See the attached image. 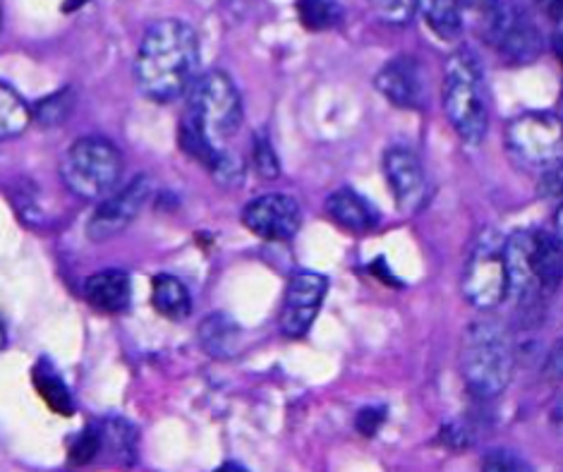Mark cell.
Segmentation results:
<instances>
[{"mask_svg": "<svg viewBox=\"0 0 563 472\" xmlns=\"http://www.w3.org/2000/svg\"><path fill=\"white\" fill-rule=\"evenodd\" d=\"M252 158H254V166H257L262 178H278L280 173V164H278V156L272 146V140L266 138V134L260 130L254 134V144H252Z\"/></svg>", "mask_w": 563, "mask_h": 472, "instance_id": "obj_27", "label": "cell"}, {"mask_svg": "<svg viewBox=\"0 0 563 472\" xmlns=\"http://www.w3.org/2000/svg\"><path fill=\"white\" fill-rule=\"evenodd\" d=\"M329 293V278L314 272H295L288 281L284 309H280V331L288 339H300L314 323Z\"/></svg>", "mask_w": 563, "mask_h": 472, "instance_id": "obj_11", "label": "cell"}, {"mask_svg": "<svg viewBox=\"0 0 563 472\" xmlns=\"http://www.w3.org/2000/svg\"><path fill=\"white\" fill-rule=\"evenodd\" d=\"M552 422H554V427H559V429H563V391L561 394L556 396V400H554V406H552Z\"/></svg>", "mask_w": 563, "mask_h": 472, "instance_id": "obj_34", "label": "cell"}, {"mask_svg": "<svg viewBox=\"0 0 563 472\" xmlns=\"http://www.w3.org/2000/svg\"><path fill=\"white\" fill-rule=\"evenodd\" d=\"M482 32L487 42L511 63H532L542 56L544 36L526 10L511 3L482 6Z\"/></svg>", "mask_w": 563, "mask_h": 472, "instance_id": "obj_8", "label": "cell"}, {"mask_svg": "<svg viewBox=\"0 0 563 472\" xmlns=\"http://www.w3.org/2000/svg\"><path fill=\"white\" fill-rule=\"evenodd\" d=\"M75 111V89L65 87L34 106V120L44 128H58Z\"/></svg>", "mask_w": 563, "mask_h": 472, "instance_id": "obj_23", "label": "cell"}, {"mask_svg": "<svg viewBox=\"0 0 563 472\" xmlns=\"http://www.w3.org/2000/svg\"><path fill=\"white\" fill-rule=\"evenodd\" d=\"M327 213L339 226L355 233H367L379 223V211L372 207V201L351 190V187H341V190L329 195Z\"/></svg>", "mask_w": 563, "mask_h": 472, "instance_id": "obj_16", "label": "cell"}, {"mask_svg": "<svg viewBox=\"0 0 563 472\" xmlns=\"http://www.w3.org/2000/svg\"><path fill=\"white\" fill-rule=\"evenodd\" d=\"M420 12L424 15L429 30L441 39H446V42L461 34L463 18L461 8L455 3H444V0H439V3H420Z\"/></svg>", "mask_w": 563, "mask_h": 472, "instance_id": "obj_22", "label": "cell"}, {"mask_svg": "<svg viewBox=\"0 0 563 472\" xmlns=\"http://www.w3.org/2000/svg\"><path fill=\"white\" fill-rule=\"evenodd\" d=\"M554 233H556V238L561 240V245H563V205L559 207V211H556V219H554Z\"/></svg>", "mask_w": 563, "mask_h": 472, "instance_id": "obj_37", "label": "cell"}, {"mask_svg": "<svg viewBox=\"0 0 563 472\" xmlns=\"http://www.w3.org/2000/svg\"><path fill=\"white\" fill-rule=\"evenodd\" d=\"M240 125H243V99L231 75L223 70L205 73L190 89L180 120L178 140L183 152L207 168L213 154L221 150L219 142L233 138Z\"/></svg>", "mask_w": 563, "mask_h": 472, "instance_id": "obj_2", "label": "cell"}, {"mask_svg": "<svg viewBox=\"0 0 563 472\" xmlns=\"http://www.w3.org/2000/svg\"><path fill=\"white\" fill-rule=\"evenodd\" d=\"M504 142L514 164L544 175L563 161V120L552 111H526L506 125Z\"/></svg>", "mask_w": 563, "mask_h": 472, "instance_id": "obj_7", "label": "cell"}, {"mask_svg": "<svg viewBox=\"0 0 563 472\" xmlns=\"http://www.w3.org/2000/svg\"><path fill=\"white\" fill-rule=\"evenodd\" d=\"M508 288L522 309L538 307L563 278V245L554 231H518L504 242Z\"/></svg>", "mask_w": 563, "mask_h": 472, "instance_id": "obj_3", "label": "cell"}, {"mask_svg": "<svg viewBox=\"0 0 563 472\" xmlns=\"http://www.w3.org/2000/svg\"><path fill=\"white\" fill-rule=\"evenodd\" d=\"M441 103L451 128L467 144H479L489 128V101L479 61L467 48L455 51L444 67Z\"/></svg>", "mask_w": 563, "mask_h": 472, "instance_id": "obj_5", "label": "cell"}, {"mask_svg": "<svg viewBox=\"0 0 563 472\" xmlns=\"http://www.w3.org/2000/svg\"><path fill=\"white\" fill-rule=\"evenodd\" d=\"M34 108H30L20 94L8 83L0 85V138L12 140L30 128Z\"/></svg>", "mask_w": 563, "mask_h": 472, "instance_id": "obj_20", "label": "cell"}, {"mask_svg": "<svg viewBox=\"0 0 563 472\" xmlns=\"http://www.w3.org/2000/svg\"><path fill=\"white\" fill-rule=\"evenodd\" d=\"M379 12V20L388 24H408L412 20L415 12L420 10L418 3H379L374 6Z\"/></svg>", "mask_w": 563, "mask_h": 472, "instance_id": "obj_30", "label": "cell"}, {"mask_svg": "<svg viewBox=\"0 0 563 472\" xmlns=\"http://www.w3.org/2000/svg\"><path fill=\"white\" fill-rule=\"evenodd\" d=\"M101 453V439H99V427L97 425H87L79 435L73 439L70 447V461L75 465H87L91 461H97Z\"/></svg>", "mask_w": 563, "mask_h": 472, "instance_id": "obj_26", "label": "cell"}, {"mask_svg": "<svg viewBox=\"0 0 563 472\" xmlns=\"http://www.w3.org/2000/svg\"><path fill=\"white\" fill-rule=\"evenodd\" d=\"M213 472H250L245 465H240V463H235V461H228V463H223V465H219L217 470Z\"/></svg>", "mask_w": 563, "mask_h": 472, "instance_id": "obj_36", "label": "cell"}, {"mask_svg": "<svg viewBox=\"0 0 563 472\" xmlns=\"http://www.w3.org/2000/svg\"><path fill=\"white\" fill-rule=\"evenodd\" d=\"M384 175L398 209L420 211L429 199V183L420 156L408 146H391L384 154Z\"/></svg>", "mask_w": 563, "mask_h": 472, "instance_id": "obj_14", "label": "cell"}, {"mask_svg": "<svg viewBox=\"0 0 563 472\" xmlns=\"http://www.w3.org/2000/svg\"><path fill=\"white\" fill-rule=\"evenodd\" d=\"M152 303L158 315L168 319H185L192 312V298L185 283L170 274H158L152 283Z\"/></svg>", "mask_w": 563, "mask_h": 472, "instance_id": "obj_19", "label": "cell"}, {"mask_svg": "<svg viewBox=\"0 0 563 472\" xmlns=\"http://www.w3.org/2000/svg\"><path fill=\"white\" fill-rule=\"evenodd\" d=\"M384 420H386V408H384V406H382V408H379V406H367V408H362V410L357 413L355 427H357L360 435L374 437V435H377V431L382 429Z\"/></svg>", "mask_w": 563, "mask_h": 472, "instance_id": "obj_29", "label": "cell"}, {"mask_svg": "<svg viewBox=\"0 0 563 472\" xmlns=\"http://www.w3.org/2000/svg\"><path fill=\"white\" fill-rule=\"evenodd\" d=\"M559 116H561V120H563V94H561V103H559Z\"/></svg>", "mask_w": 563, "mask_h": 472, "instance_id": "obj_38", "label": "cell"}, {"mask_svg": "<svg viewBox=\"0 0 563 472\" xmlns=\"http://www.w3.org/2000/svg\"><path fill=\"white\" fill-rule=\"evenodd\" d=\"M441 443H446L451 449H465L471 447V431L465 429V425L461 422H449L444 429H441Z\"/></svg>", "mask_w": 563, "mask_h": 472, "instance_id": "obj_33", "label": "cell"}, {"mask_svg": "<svg viewBox=\"0 0 563 472\" xmlns=\"http://www.w3.org/2000/svg\"><path fill=\"white\" fill-rule=\"evenodd\" d=\"M32 380H34L38 396L46 400V406L51 410H56L60 415H73L75 406H73L70 391H68V386H65V382L60 380V374L53 370L46 360H42L34 367Z\"/></svg>", "mask_w": 563, "mask_h": 472, "instance_id": "obj_21", "label": "cell"}, {"mask_svg": "<svg viewBox=\"0 0 563 472\" xmlns=\"http://www.w3.org/2000/svg\"><path fill=\"white\" fill-rule=\"evenodd\" d=\"M298 15L307 30L321 32L341 22L343 8L339 3H329V0H305V3H298Z\"/></svg>", "mask_w": 563, "mask_h": 472, "instance_id": "obj_24", "label": "cell"}, {"mask_svg": "<svg viewBox=\"0 0 563 472\" xmlns=\"http://www.w3.org/2000/svg\"><path fill=\"white\" fill-rule=\"evenodd\" d=\"M103 463L109 465H132L137 458V429L123 417H109L97 422Z\"/></svg>", "mask_w": 563, "mask_h": 472, "instance_id": "obj_17", "label": "cell"}, {"mask_svg": "<svg viewBox=\"0 0 563 472\" xmlns=\"http://www.w3.org/2000/svg\"><path fill=\"white\" fill-rule=\"evenodd\" d=\"M540 193H542V197L561 201L563 205V161L552 171L540 175Z\"/></svg>", "mask_w": 563, "mask_h": 472, "instance_id": "obj_31", "label": "cell"}, {"mask_svg": "<svg viewBox=\"0 0 563 472\" xmlns=\"http://www.w3.org/2000/svg\"><path fill=\"white\" fill-rule=\"evenodd\" d=\"M87 303L103 315H118L128 309L132 300V281L123 268H106L87 278L85 283Z\"/></svg>", "mask_w": 563, "mask_h": 472, "instance_id": "obj_15", "label": "cell"}, {"mask_svg": "<svg viewBox=\"0 0 563 472\" xmlns=\"http://www.w3.org/2000/svg\"><path fill=\"white\" fill-rule=\"evenodd\" d=\"M199 42L190 24L180 20L154 22L144 32L135 58V79L146 99L170 103L197 83Z\"/></svg>", "mask_w": 563, "mask_h": 472, "instance_id": "obj_1", "label": "cell"}, {"mask_svg": "<svg viewBox=\"0 0 563 472\" xmlns=\"http://www.w3.org/2000/svg\"><path fill=\"white\" fill-rule=\"evenodd\" d=\"M207 168L213 175V180H217L223 187H238L240 183L245 180L243 161H240L233 152H228V150H219L217 154H213L211 164Z\"/></svg>", "mask_w": 563, "mask_h": 472, "instance_id": "obj_25", "label": "cell"}, {"mask_svg": "<svg viewBox=\"0 0 563 472\" xmlns=\"http://www.w3.org/2000/svg\"><path fill=\"white\" fill-rule=\"evenodd\" d=\"M245 228L264 240H290L302 226V209L290 195H262L243 209Z\"/></svg>", "mask_w": 563, "mask_h": 472, "instance_id": "obj_13", "label": "cell"}, {"mask_svg": "<svg viewBox=\"0 0 563 472\" xmlns=\"http://www.w3.org/2000/svg\"><path fill=\"white\" fill-rule=\"evenodd\" d=\"M482 472H534L532 465L526 461V458H520L514 451H492L485 455V463H482Z\"/></svg>", "mask_w": 563, "mask_h": 472, "instance_id": "obj_28", "label": "cell"}, {"mask_svg": "<svg viewBox=\"0 0 563 472\" xmlns=\"http://www.w3.org/2000/svg\"><path fill=\"white\" fill-rule=\"evenodd\" d=\"M511 336L496 321H473L461 341V374L473 394L494 398L514 380Z\"/></svg>", "mask_w": 563, "mask_h": 472, "instance_id": "obj_4", "label": "cell"}, {"mask_svg": "<svg viewBox=\"0 0 563 472\" xmlns=\"http://www.w3.org/2000/svg\"><path fill=\"white\" fill-rule=\"evenodd\" d=\"M123 175V152L106 138H82L60 158V180L73 195L87 201L111 197Z\"/></svg>", "mask_w": 563, "mask_h": 472, "instance_id": "obj_6", "label": "cell"}, {"mask_svg": "<svg viewBox=\"0 0 563 472\" xmlns=\"http://www.w3.org/2000/svg\"><path fill=\"white\" fill-rule=\"evenodd\" d=\"M552 51L556 53V58H559L561 65H563V26H559V30H556L554 36H552Z\"/></svg>", "mask_w": 563, "mask_h": 472, "instance_id": "obj_35", "label": "cell"}, {"mask_svg": "<svg viewBox=\"0 0 563 472\" xmlns=\"http://www.w3.org/2000/svg\"><path fill=\"white\" fill-rule=\"evenodd\" d=\"M199 343H202L205 353L211 358H233L240 350V341H243V331H240L238 321L228 317L225 312H213L202 319L197 329Z\"/></svg>", "mask_w": 563, "mask_h": 472, "instance_id": "obj_18", "label": "cell"}, {"mask_svg": "<svg viewBox=\"0 0 563 472\" xmlns=\"http://www.w3.org/2000/svg\"><path fill=\"white\" fill-rule=\"evenodd\" d=\"M461 288L465 300L477 309L499 307L511 288H508V268L504 257V242L494 238H482L473 250L471 260L463 268Z\"/></svg>", "mask_w": 563, "mask_h": 472, "instance_id": "obj_9", "label": "cell"}, {"mask_svg": "<svg viewBox=\"0 0 563 472\" xmlns=\"http://www.w3.org/2000/svg\"><path fill=\"white\" fill-rule=\"evenodd\" d=\"M542 372L549 382H563V336L549 350Z\"/></svg>", "mask_w": 563, "mask_h": 472, "instance_id": "obj_32", "label": "cell"}, {"mask_svg": "<svg viewBox=\"0 0 563 472\" xmlns=\"http://www.w3.org/2000/svg\"><path fill=\"white\" fill-rule=\"evenodd\" d=\"M150 197H152V178H146V175H137V178L130 185H125L123 190L106 197L89 216V223H87L89 240L103 242L109 238H115L118 233H123L125 228L137 219L142 207L150 201Z\"/></svg>", "mask_w": 563, "mask_h": 472, "instance_id": "obj_10", "label": "cell"}, {"mask_svg": "<svg viewBox=\"0 0 563 472\" xmlns=\"http://www.w3.org/2000/svg\"><path fill=\"white\" fill-rule=\"evenodd\" d=\"M374 85L394 106L410 108V111H422L429 99L427 67L410 53L384 63Z\"/></svg>", "mask_w": 563, "mask_h": 472, "instance_id": "obj_12", "label": "cell"}]
</instances>
